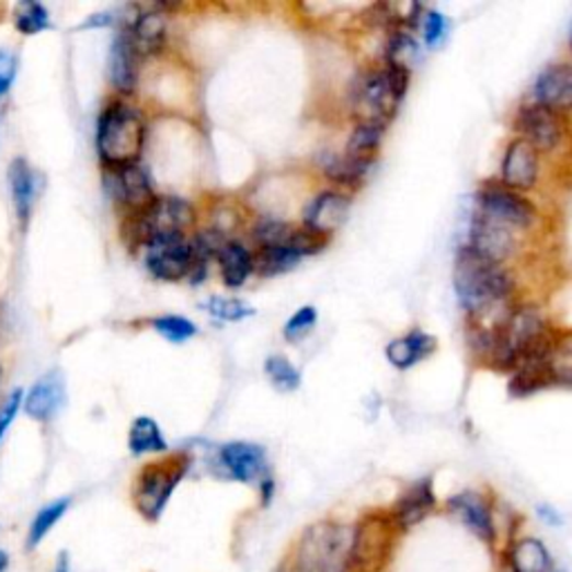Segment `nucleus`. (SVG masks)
<instances>
[{"mask_svg": "<svg viewBox=\"0 0 572 572\" xmlns=\"http://www.w3.org/2000/svg\"><path fill=\"white\" fill-rule=\"evenodd\" d=\"M454 291L470 324L496 331L517 307V279L507 266L492 264L464 247L454 262Z\"/></svg>", "mask_w": 572, "mask_h": 572, "instance_id": "nucleus-1", "label": "nucleus"}, {"mask_svg": "<svg viewBox=\"0 0 572 572\" xmlns=\"http://www.w3.org/2000/svg\"><path fill=\"white\" fill-rule=\"evenodd\" d=\"M146 144L148 119L144 110L122 96L107 99L99 112L94 128V148L101 168L139 163Z\"/></svg>", "mask_w": 572, "mask_h": 572, "instance_id": "nucleus-2", "label": "nucleus"}, {"mask_svg": "<svg viewBox=\"0 0 572 572\" xmlns=\"http://www.w3.org/2000/svg\"><path fill=\"white\" fill-rule=\"evenodd\" d=\"M197 208L180 195H159L146 210L122 217V240L130 251H146L155 244L184 240L197 231Z\"/></svg>", "mask_w": 572, "mask_h": 572, "instance_id": "nucleus-3", "label": "nucleus"}, {"mask_svg": "<svg viewBox=\"0 0 572 572\" xmlns=\"http://www.w3.org/2000/svg\"><path fill=\"white\" fill-rule=\"evenodd\" d=\"M354 524L320 519L307 526L284 563L291 572H352Z\"/></svg>", "mask_w": 572, "mask_h": 572, "instance_id": "nucleus-4", "label": "nucleus"}, {"mask_svg": "<svg viewBox=\"0 0 572 572\" xmlns=\"http://www.w3.org/2000/svg\"><path fill=\"white\" fill-rule=\"evenodd\" d=\"M410 79L412 70L396 64H382L361 72L350 90V107L356 124L389 126L405 101Z\"/></svg>", "mask_w": 572, "mask_h": 572, "instance_id": "nucleus-5", "label": "nucleus"}, {"mask_svg": "<svg viewBox=\"0 0 572 572\" xmlns=\"http://www.w3.org/2000/svg\"><path fill=\"white\" fill-rule=\"evenodd\" d=\"M191 468L193 456L188 451H175L159 456L137 472L133 483V505L146 524L161 522L170 499L175 496Z\"/></svg>", "mask_w": 572, "mask_h": 572, "instance_id": "nucleus-6", "label": "nucleus"}, {"mask_svg": "<svg viewBox=\"0 0 572 572\" xmlns=\"http://www.w3.org/2000/svg\"><path fill=\"white\" fill-rule=\"evenodd\" d=\"M398 528L389 512H369L354 524L352 572H385L391 561Z\"/></svg>", "mask_w": 572, "mask_h": 572, "instance_id": "nucleus-7", "label": "nucleus"}, {"mask_svg": "<svg viewBox=\"0 0 572 572\" xmlns=\"http://www.w3.org/2000/svg\"><path fill=\"white\" fill-rule=\"evenodd\" d=\"M103 193L122 213V217L146 210L159 195L148 170L141 163H128L117 168H101Z\"/></svg>", "mask_w": 572, "mask_h": 572, "instance_id": "nucleus-8", "label": "nucleus"}, {"mask_svg": "<svg viewBox=\"0 0 572 572\" xmlns=\"http://www.w3.org/2000/svg\"><path fill=\"white\" fill-rule=\"evenodd\" d=\"M210 470L224 479L244 485H260L271 474L268 454L262 445L251 441H231L215 449Z\"/></svg>", "mask_w": 572, "mask_h": 572, "instance_id": "nucleus-9", "label": "nucleus"}, {"mask_svg": "<svg viewBox=\"0 0 572 572\" xmlns=\"http://www.w3.org/2000/svg\"><path fill=\"white\" fill-rule=\"evenodd\" d=\"M514 133L530 144L539 155H552L565 146L568 128L563 114L548 110L539 103H526L514 114Z\"/></svg>", "mask_w": 572, "mask_h": 572, "instance_id": "nucleus-10", "label": "nucleus"}, {"mask_svg": "<svg viewBox=\"0 0 572 572\" xmlns=\"http://www.w3.org/2000/svg\"><path fill=\"white\" fill-rule=\"evenodd\" d=\"M477 210L507 224L514 231H530L539 221V208L526 195L514 193L501 184H485L477 193Z\"/></svg>", "mask_w": 572, "mask_h": 572, "instance_id": "nucleus-11", "label": "nucleus"}, {"mask_svg": "<svg viewBox=\"0 0 572 572\" xmlns=\"http://www.w3.org/2000/svg\"><path fill=\"white\" fill-rule=\"evenodd\" d=\"M519 231H514L507 224L477 210L470 224V242L466 244L479 258L507 266V262L519 253Z\"/></svg>", "mask_w": 572, "mask_h": 572, "instance_id": "nucleus-12", "label": "nucleus"}, {"mask_svg": "<svg viewBox=\"0 0 572 572\" xmlns=\"http://www.w3.org/2000/svg\"><path fill=\"white\" fill-rule=\"evenodd\" d=\"M449 514H454L479 541L490 548L499 544V524L494 501L481 490H461L445 501Z\"/></svg>", "mask_w": 572, "mask_h": 572, "instance_id": "nucleus-13", "label": "nucleus"}, {"mask_svg": "<svg viewBox=\"0 0 572 572\" xmlns=\"http://www.w3.org/2000/svg\"><path fill=\"white\" fill-rule=\"evenodd\" d=\"M144 266L150 277L159 282H184L197 273V253L193 236L184 240H170L144 251Z\"/></svg>", "mask_w": 572, "mask_h": 572, "instance_id": "nucleus-14", "label": "nucleus"}, {"mask_svg": "<svg viewBox=\"0 0 572 572\" xmlns=\"http://www.w3.org/2000/svg\"><path fill=\"white\" fill-rule=\"evenodd\" d=\"M352 204H354L352 193L340 188H324L305 204L300 224L307 228V231L331 240L333 233L340 231L342 224L347 221Z\"/></svg>", "mask_w": 572, "mask_h": 572, "instance_id": "nucleus-15", "label": "nucleus"}, {"mask_svg": "<svg viewBox=\"0 0 572 572\" xmlns=\"http://www.w3.org/2000/svg\"><path fill=\"white\" fill-rule=\"evenodd\" d=\"M144 59L135 49L130 34L126 27H117V34L112 36L107 52V83L114 96L128 99L137 92L141 79Z\"/></svg>", "mask_w": 572, "mask_h": 572, "instance_id": "nucleus-16", "label": "nucleus"}, {"mask_svg": "<svg viewBox=\"0 0 572 572\" xmlns=\"http://www.w3.org/2000/svg\"><path fill=\"white\" fill-rule=\"evenodd\" d=\"M541 180V155L524 139H512L501 159V180L499 184L514 191L528 193L537 188Z\"/></svg>", "mask_w": 572, "mask_h": 572, "instance_id": "nucleus-17", "label": "nucleus"}, {"mask_svg": "<svg viewBox=\"0 0 572 572\" xmlns=\"http://www.w3.org/2000/svg\"><path fill=\"white\" fill-rule=\"evenodd\" d=\"M436 507H438V499H436L434 481L425 477L400 492V496L393 501V505L387 512L398 533L403 535L421 526Z\"/></svg>", "mask_w": 572, "mask_h": 572, "instance_id": "nucleus-18", "label": "nucleus"}, {"mask_svg": "<svg viewBox=\"0 0 572 572\" xmlns=\"http://www.w3.org/2000/svg\"><path fill=\"white\" fill-rule=\"evenodd\" d=\"M117 25L128 30L130 41L144 61L163 52L168 41V16L161 8H133V14L119 19Z\"/></svg>", "mask_w": 572, "mask_h": 572, "instance_id": "nucleus-19", "label": "nucleus"}, {"mask_svg": "<svg viewBox=\"0 0 572 572\" xmlns=\"http://www.w3.org/2000/svg\"><path fill=\"white\" fill-rule=\"evenodd\" d=\"M507 572H554V559L546 541L535 535L512 537L501 552Z\"/></svg>", "mask_w": 572, "mask_h": 572, "instance_id": "nucleus-20", "label": "nucleus"}, {"mask_svg": "<svg viewBox=\"0 0 572 572\" xmlns=\"http://www.w3.org/2000/svg\"><path fill=\"white\" fill-rule=\"evenodd\" d=\"M533 99L559 114L572 112V64L559 61L541 70L533 85Z\"/></svg>", "mask_w": 572, "mask_h": 572, "instance_id": "nucleus-21", "label": "nucleus"}, {"mask_svg": "<svg viewBox=\"0 0 572 572\" xmlns=\"http://www.w3.org/2000/svg\"><path fill=\"white\" fill-rule=\"evenodd\" d=\"M66 403V382L59 374L41 376L23 396V412L36 423H49Z\"/></svg>", "mask_w": 572, "mask_h": 572, "instance_id": "nucleus-22", "label": "nucleus"}, {"mask_svg": "<svg viewBox=\"0 0 572 572\" xmlns=\"http://www.w3.org/2000/svg\"><path fill=\"white\" fill-rule=\"evenodd\" d=\"M217 266L226 289L238 291L255 275L253 251L238 238H228L217 253Z\"/></svg>", "mask_w": 572, "mask_h": 572, "instance_id": "nucleus-23", "label": "nucleus"}, {"mask_svg": "<svg viewBox=\"0 0 572 572\" xmlns=\"http://www.w3.org/2000/svg\"><path fill=\"white\" fill-rule=\"evenodd\" d=\"M8 180H10V193H12L16 219L21 228H25L30 224L34 204L38 199V173L27 159L16 157L8 168Z\"/></svg>", "mask_w": 572, "mask_h": 572, "instance_id": "nucleus-24", "label": "nucleus"}, {"mask_svg": "<svg viewBox=\"0 0 572 572\" xmlns=\"http://www.w3.org/2000/svg\"><path fill=\"white\" fill-rule=\"evenodd\" d=\"M434 352H436V338L421 329H412L405 335L391 340L385 350L389 365H393L400 371H408V369L416 367L421 361L430 358Z\"/></svg>", "mask_w": 572, "mask_h": 572, "instance_id": "nucleus-25", "label": "nucleus"}, {"mask_svg": "<svg viewBox=\"0 0 572 572\" xmlns=\"http://www.w3.org/2000/svg\"><path fill=\"white\" fill-rule=\"evenodd\" d=\"M320 170L322 175L333 184V188L340 191H356L367 182V175L371 165L358 163L354 159H350L345 152H324L320 157Z\"/></svg>", "mask_w": 572, "mask_h": 572, "instance_id": "nucleus-26", "label": "nucleus"}, {"mask_svg": "<svg viewBox=\"0 0 572 572\" xmlns=\"http://www.w3.org/2000/svg\"><path fill=\"white\" fill-rule=\"evenodd\" d=\"M128 449L135 459H141V456H163L170 451V445L155 419L137 416L128 430Z\"/></svg>", "mask_w": 572, "mask_h": 572, "instance_id": "nucleus-27", "label": "nucleus"}, {"mask_svg": "<svg viewBox=\"0 0 572 572\" xmlns=\"http://www.w3.org/2000/svg\"><path fill=\"white\" fill-rule=\"evenodd\" d=\"M385 133H387V126L382 124H367V122H361L354 126L350 139H347V146H345V152L350 159L358 161V163H365V165H371L376 163L378 159V152L382 148V139H385Z\"/></svg>", "mask_w": 572, "mask_h": 572, "instance_id": "nucleus-28", "label": "nucleus"}, {"mask_svg": "<svg viewBox=\"0 0 572 572\" xmlns=\"http://www.w3.org/2000/svg\"><path fill=\"white\" fill-rule=\"evenodd\" d=\"M305 255L294 247H260L253 251L255 275L260 277H277L294 271Z\"/></svg>", "mask_w": 572, "mask_h": 572, "instance_id": "nucleus-29", "label": "nucleus"}, {"mask_svg": "<svg viewBox=\"0 0 572 572\" xmlns=\"http://www.w3.org/2000/svg\"><path fill=\"white\" fill-rule=\"evenodd\" d=\"M70 505H72V499H70V496L54 499L52 503L43 505V507L34 514V519H32V524H30V528H27L25 548H27V550H36V548L49 537V533L56 528V524H59V522L66 517Z\"/></svg>", "mask_w": 572, "mask_h": 572, "instance_id": "nucleus-30", "label": "nucleus"}, {"mask_svg": "<svg viewBox=\"0 0 572 572\" xmlns=\"http://www.w3.org/2000/svg\"><path fill=\"white\" fill-rule=\"evenodd\" d=\"M552 385H572V331L557 333L548 358Z\"/></svg>", "mask_w": 572, "mask_h": 572, "instance_id": "nucleus-31", "label": "nucleus"}, {"mask_svg": "<svg viewBox=\"0 0 572 572\" xmlns=\"http://www.w3.org/2000/svg\"><path fill=\"white\" fill-rule=\"evenodd\" d=\"M14 27L23 36H36L52 27L49 10L36 0H23L14 10Z\"/></svg>", "mask_w": 572, "mask_h": 572, "instance_id": "nucleus-32", "label": "nucleus"}, {"mask_svg": "<svg viewBox=\"0 0 572 572\" xmlns=\"http://www.w3.org/2000/svg\"><path fill=\"white\" fill-rule=\"evenodd\" d=\"M264 374L268 382L282 393H294L302 385L300 369L286 356H268L264 363Z\"/></svg>", "mask_w": 572, "mask_h": 572, "instance_id": "nucleus-33", "label": "nucleus"}, {"mask_svg": "<svg viewBox=\"0 0 572 572\" xmlns=\"http://www.w3.org/2000/svg\"><path fill=\"white\" fill-rule=\"evenodd\" d=\"M150 327L168 342H173V345H184V342L193 340L199 329L197 324L180 313H165V316H157L150 320Z\"/></svg>", "mask_w": 572, "mask_h": 572, "instance_id": "nucleus-34", "label": "nucleus"}, {"mask_svg": "<svg viewBox=\"0 0 572 572\" xmlns=\"http://www.w3.org/2000/svg\"><path fill=\"white\" fill-rule=\"evenodd\" d=\"M204 311L221 322H244L255 316V309L249 302L231 296H210L204 302Z\"/></svg>", "mask_w": 572, "mask_h": 572, "instance_id": "nucleus-35", "label": "nucleus"}, {"mask_svg": "<svg viewBox=\"0 0 572 572\" xmlns=\"http://www.w3.org/2000/svg\"><path fill=\"white\" fill-rule=\"evenodd\" d=\"M385 64H396V66H405L410 68V59L419 54V43L414 38V34L410 30H400L393 27V32L387 38V47H385Z\"/></svg>", "mask_w": 572, "mask_h": 572, "instance_id": "nucleus-36", "label": "nucleus"}, {"mask_svg": "<svg viewBox=\"0 0 572 572\" xmlns=\"http://www.w3.org/2000/svg\"><path fill=\"white\" fill-rule=\"evenodd\" d=\"M316 324H318V309L313 305H305L284 322L282 335L289 342H298L305 335H309L316 329Z\"/></svg>", "mask_w": 572, "mask_h": 572, "instance_id": "nucleus-37", "label": "nucleus"}, {"mask_svg": "<svg viewBox=\"0 0 572 572\" xmlns=\"http://www.w3.org/2000/svg\"><path fill=\"white\" fill-rule=\"evenodd\" d=\"M421 30H423L425 45L438 47L445 41V34H447V19L438 10H425L423 21H421Z\"/></svg>", "mask_w": 572, "mask_h": 572, "instance_id": "nucleus-38", "label": "nucleus"}, {"mask_svg": "<svg viewBox=\"0 0 572 572\" xmlns=\"http://www.w3.org/2000/svg\"><path fill=\"white\" fill-rule=\"evenodd\" d=\"M19 75V56L10 49H0V99H5Z\"/></svg>", "mask_w": 572, "mask_h": 572, "instance_id": "nucleus-39", "label": "nucleus"}, {"mask_svg": "<svg viewBox=\"0 0 572 572\" xmlns=\"http://www.w3.org/2000/svg\"><path fill=\"white\" fill-rule=\"evenodd\" d=\"M23 391L21 389H14L12 393H10V398L5 400V405L0 408V443H3V438H5V434L10 432V427H12V423L16 421V416H19V412L23 410Z\"/></svg>", "mask_w": 572, "mask_h": 572, "instance_id": "nucleus-40", "label": "nucleus"}, {"mask_svg": "<svg viewBox=\"0 0 572 572\" xmlns=\"http://www.w3.org/2000/svg\"><path fill=\"white\" fill-rule=\"evenodd\" d=\"M537 517L546 524V526H550V528H561L563 526V517H561V512L559 510H554L552 505H548V503H541V505H537Z\"/></svg>", "mask_w": 572, "mask_h": 572, "instance_id": "nucleus-41", "label": "nucleus"}, {"mask_svg": "<svg viewBox=\"0 0 572 572\" xmlns=\"http://www.w3.org/2000/svg\"><path fill=\"white\" fill-rule=\"evenodd\" d=\"M114 23H119V19H114L112 12H101V14H94L90 16L83 25H79V30H92V27H110Z\"/></svg>", "mask_w": 572, "mask_h": 572, "instance_id": "nucleus-42", "label": "nucleus"}, {"mask_svg": "<svg viewBox=\"0 0 572 572\" xmlns=\"http://www.w3.org/2000/svg\"><path fill=\"white\" fill-rule=\"evenodd\" d=\"M275 492H277L275 479H273V477H266V479L258 485V494H260V503H262V507H268V505L273 503Z\"/></svg>", "mask_w": 572, "mask_h": 572, "instance_id": "nucleus-43", "label": "nucleus"}, {"mask_svg": "<svg viewBox=\"0 0 572 572\" xmlns=\"http://www.w3.org/2000/svg\"><path fill=\"white\" fill-rule=\"evenodd\" d=\"M52 572H72V563H70V554H68V552H59V554H56V561H54Z\"/></svg>", "mask_w": 572, "mask_h": 572, "instance_id": "nucleus-44", "label": "nucleus"}, {"mask_svg": "<svg viewBox=\"0 0 572 572\" xmlns=\"http://www.w3.org/2000/svg\"><path fill=\"white\" fill-rule=\"evenodd\" d=\"M8 568H10V554L0 548V572H8Z\"/></svg>", "mask_w": 572, "mask_h": 572, "instance_id": "nucleus-45", "label": "nucleus"}, {"mask_svg": "<svg viewBox=\"0 0 572 572\" xmlns=\"http://www.w3.org/2000/svg\"><path fill=\"white\" fill-rule=\"evenodd\" d=\"M275 572H291V570H289V565H286V563L282 561V563H279V568H277Z\"/></svg>", "mask_w": 572, "mask_h": 572, "instance_id": "nucleus-46", "label": "nucleus"}, {"mask_svg": "<svg viewBox=\"0 0 572 572\" xmlns=\"http://www.w3.org/2000/svg\"><path fill=\"white\" fill-rule=\"evenodd\" d=\"M0 385H3V367H0Z\"/></svg>", "mask_w": 572, "mask_h": 572, "instance_id": "nucleus-47", "label": "nucleus"}, {"mask_svg": "<svg viewBox=\"0 0 572 572\" xmlns=\"http://www.w3.org/2000/svg\"><path fill=\"white\" fill-rule=\"evenodd\" d=\"M570 49H572V34H570Z\"/></svg>", "mask_w": 572, "mask_h": 572, "instance_id": "nucleus-48", "label": "nucleus"}, {"mask_svg": "<svg viewBox=\"0 0 572 572\" xmlns=\"http://www.w3.org/2000/svg\"><path fill=\"white\" fill-rule=\"evenodd\" d=\"M554 572H557V570H554Z\"/></svg>", "mask_w": 572, "mask_h": 572, "instance_id": "nucleus-49", "label": "nucleus"}]
</instances>
